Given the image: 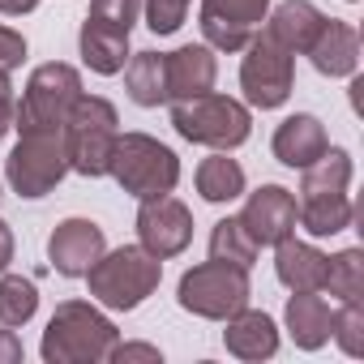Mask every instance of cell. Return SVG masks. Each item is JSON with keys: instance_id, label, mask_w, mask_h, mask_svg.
Returning a JSON list of instances; mask_svg holds the SVG:
<instances>
[{"instance_id": "cell-11", "label": "cell", "mask_w": 364, "mask_h": 364, "mask_svg": "<svg viewBox=\"0 0 364 364\" xmlns=\"http://www.w3.org/2000/svg\"><path fill=\"white\" fill-rule=\"evenodd\" d=\"M249 56H245V65H240V86H245V95H249V103L253 107H279V103H287V95H291V73H296V52H287L279 39H270L266 31L262 35H253L249 43Z\"/></svg>"}, {"instance_id": "cell-34", "label": "cell", "mask_w": 364, "mask_h": 364, "mask_svg": "<svg viewBox=\"0 0 364 364\" xmlns=\"http://www.w3.org/2000/svg\"><path fill=\"white\" fill-rule=\"evenodd\" d=\"M14 262V232L5 228V219H0V270H5Z\"/></svg>"}, {"instance_id": "cell-4", "label": "cell", "mask_w": 364, "mask_h": 364, "mask_svg": "<svg viewBox=\"0 0 364 364\" xmlns=\"http://www.w3.org/2000/svg\"><path fill=\"white\" fill-rule=\"evenodd\" d=\"M116 107L99 95H77V103L69 107L65 124H60V137H65V154H69V167L82 171V176H107V163H112V150H116Z\"/></svg>"}, {"instance_id": "cell-13", "label": "cell", "mask_w": 364, "mask_h": 364, "mask_svg": "<svg viewBox=\"0 0 364 364\" xmlns=\"http://www.w3.org/2000/svg\"><path fill=\"white\" fill-rule=\"evenodd\" d=\"M266 9L270 0H202V35L219 52H240Z\"/></svg>"}, {"instance_id": "cell-19", "label": "cell", "mask_w": 364, "mask_h": 364, "mask_svg": "<svg viewBox=\"0 0 364 364\" xmlns=\"http://www.w3.org/2000/svg\"><path fill=\"white\" fill-rule=\"evenodd\" d=\"M274 249H279V253H274V270H279V279H283L291 291H321V283H326V262H330L321 249H313V245H304V240H296V236H283Z\"/></svg>"}, {"instance_id": "cell-15", "label": "cell", "mask_w": 364, "mask_h": 364, "mask_svg": "<svg viewBox=\"0 0 364 364\" xmlns=\"http://www.w3.org/2000/svg\"><path fill=\"white\" fill-rule=\"evenodd\" d=\"M240 228L253 236V245H279L283 236H291L296 228V198L283 189V185H262L245 210H240Z\"/></svg>"}, {"instance_id": "cell-33", "label": "cell", "mask_w": 364, "mask_h": 364, "mask_svg": "<svg viewBox=\"0 0 364 364\" xmlns=\"http://www.w3.org/2000/svg\"><path fill=\"white\" fill-rule=\"evenodd\" d=\"M22 360V338L14 330H0V364H18Z\"/></svg>"}, {"instance_id": "cell-28", "label": "cell", "mask_w": 364, "mask_h": 364, "mask_svg": "<svg viewBox=\"0 0 364 364\" xmlns=\"http://www.w3.org/2000/svg\"><path fill=\"white\" fill-rule=\"evenodd\" d=\"M330 338H338V347L347 355H364V309H360V300H338Z\"/></svg>"}, {"instance_id": "cell-1", "label": "cell", "mask_w": 364, "mask_h": 364, "mask_svg": "<svg viewBox=\"0 0 364 364\" xmlns=\"http://www.w3.org/2000/svg\"><path fill=\"white\" fill-rule=\"evenodd\" d=\"M347 180H351V159L347 150H330L304 167V185L296 202V223L309 236H334L351 228V198H347Z\"/></svg>"}, {"instance_id": "cell-18", "label": "cell", "mask_w": 364, "mask_h": 364, "mask_svg": "<svg viewBox=\"0 0 364 364\" xmlns=\"http://www.w3.org/2000/svg\"><path fill=\"white\" fill-rule=\"evenodd\" d=\"M309 56H313V69H317V73H326V77H347V73H355V65H360V35H355L347 22L326 18V26H321V35L313 39Z\"/></svg>"}, {"instance_id": "cell-31", "label": "cell", "mask_w": 364, "mask_h": 364, "mask_svg": "<svg viewBox=\"0 0 364 364\" xmlns=\"http://www.w3.org/2000/svg\"><path fill=\"white\" fill-rule=\"evenodd\" d=\"M107 360H150V364H159V347H150V343H116Z\"/></svg>"}, {"instance_id": "cell-29", "label": "cell", "mask_w": 364, "mask_h": 364, "mask_svg": "<svg viewBox=\"0 0 364 364\" xmlns=\"http://www.w3.org/2000/svg\"><path fill=\"white\" fill-rule=\"evenodd\" d=\"M189 14V0H146V26L154 35H171Z\"/></svg>"}, {"instance_id": "cell-9", "label": "cell", "mask_w": 364, "mask_h": 364, "mask_svg": "<svg viewBox=\"0 0 364 364\" xmlns=\"http://www.w3.org/2000/svg\"><path fill=\"white\" fill-rule=\"evenodd\" d=\"M141 0H90V14L82 26V60L95 73H120L129 56V31L137 22Z\"/></svg>"}, {"instance_id": "cell-30", "label": "cell", "mask_w": 364, "mask_h": 364, "mask_svg": "<svg viewBox=\"0 0 364 364\" xmlns=\"http://www.w3.org/2000/svg\"><path fill=\"white\" fill-rule=\"evenodd\" d=\"M22 56H26V39L18 31H9V26H0V69H5V73L18 69Z\"/></svg>"}, {"instance_id": "cell-14", "label": "cell", "mask_w": 364, "mask_h": 364, "mask_svg": "<svg viewBox=\"0 0 364 364\" xmlns=\"http://www.w3.org/2000/svg\"><path fill=\"white\" fill-rule=\"evenodd\" d=\"M103 249H107L103 228L90 219H65L48 240V257L65 279H86V270L103 257Z\"/></svg>"}, {"instance_id": "cell-12", "label": "cell", "mask_w": 364, "mask_h": 364, "mask_svg": "<svg viewBox=\"0 0 364 364\" xmlns=\"http://www.w3.org/2000/svg\"><path fill=\"white\" fill-rule=\"evenodd\" d=\"M137 236H141L146 253L176 257V253H185L189 240H193V215H189L185 202H176L171 193L146 198L141 210H137Z\"/></svg>"}, {"instance_id": "cell-10", "label": "cell", "mask_w": 364, "mask_h": 364, "mask_svg": "<svg viewBox=\"0 0 364 364\" xmlns=\"http://www.w3.org/2000/svg\"><path fill=\"white\" fill-rule=\"evenodd\" d=\"M9 185L22 198H43L48 189L60 185V176L69 171L65 137L60 133H22V141L9 154Z\"/></svg>"}, {"instance_id": "cell-27", "label": "cell", "mask_w": 364, "mask_h": 364, "mask_svg": "<svg viewBox=\"0 0 364 364\" xmlns=\"http://www.w3.org/2000/svg\"><path fill=\"white\" fill-rule=\"evenodd\" d=\"M39 309V287L22 274H5L0 279V321L5 326H26Z\"/></svg>"}, {"instance_id": "cell-5", "label": "cell", "mask_w": 364, "mask_h": 364, "mask_svg": "<svg viewBox=\"0 0 364 364\" xmlns=\"http://www.w3.org/2000/svg\"><path fill=\"white\" fill-rule=\"evenodd\" d=\"M171 124L185 141H202L215 150H236L249 141L253 120L249 107L228 99V95H193V99H176L171 103Z\"/></svg>"}, {"instance_id": "cell-22", "label": "cell", "mask_w": 364, "mask_h": 364, "mask_svg": "<svg viewBox=\"0 0 364 364\" xmlns=\"http://www.w3.org/2000/svg\"><path fill=\"white\" fill-rule=\"evenodd\" d=\"M321 26H326V14H317L309 0H283V5L270 14L266 35L279 39L287 52H309L313 39L321 35Z\"/></svg>"}, {"instance_id": "cell-23", "label": "cell", "mask_w": 364, "mask_h": 364, "mask_svg": "<svg viewBox=\"0 0 364 364\" xmlns=\"http://www.w3.org/2000/svg\"><path fill=\"white\" fill-rule=\"evenodd\" d=\"M124 86L129 99L137 107H159L167 103V73H163V56L159 52H137L124 69Z\"/></svg>"}, {"instance_id": "cell-24", "label": "cell", "mask_w": 364, "mask_h": 364, "mask_svg": "<svg viewBox=\"0 0 364 364\" xmlns=\"http://www.w3.org/2000/svg\"><path fill=\"white\" fill-rule=\"evenodd\" d=\"M198 193L206 202H232L245 193V167L228 154H210L202 167H198Z\"/></svg>"}, {"instance_id": "cell-7", "label": "cell", "mask_w": 364, "mask_h": 364, "mask_svg": "<svg viewBox=\"0 0 364 364\" xmlns=\"http://www.w3.org/2000/svg\"><path fill=\"white\" fill-rule=\"evenodd\" d=\"M77 95H82L77 69L56 65V60L39 65L31 73V82H26L22 103L14 107V129H22V133H60V124H65L69 107L77 103Z\"/></svg>"}, {"instance_id": "cell-16", "label": "cell", "mask_w": 364, "mask_h": 364, "mask_svg": "<svg viewBox=\"0 0 364 364\" xmlns=\"http://www.w3.org/2000/svg\"><path fill=\"white\" fill-rule=\"evenodd\" d=\"M163 73H167V103L193 99V95H206L215 86V56H210V48L189 43V48L163 56Z\"/></svg>"}, {"instance_id": "cell-6", "label": "cell", "mask_w": 364, "mask_h": 364, "mask_svg": "<svg viewBox=\"0 0 364 364\" xmlns=\"http://www.w3.org/2000/svg\"><path fill=\"white\" fill-rule=\"evenodd\" d=\"M107 171L116 176V185L124 193H133V198L146 202V198H163V193L176 189L180 159L163 141H154L146 133H124V137H116V150H112Z\"/></svg>"}, {"instance_id": "cell-25", "label": "cell", "mask_w": 364, "mask_h": 364, "mask_svg": "<svg viewBox=\"0 0 364 364\" xmlns=\"http://www.w3.org/2000/svg\"><path fill=\"white\" fill-rule=\"evenodd\" d=\"M210 257L249 270L253 257H257V245H253V236L240 228V219H223V223H215V232H210Z\"/></svg>"}, {"instance_id": "cell-3", "label": "cell", "mask_w": 364, "mask_h": 364, "mask_svg": "<svg viewBox=\"0 0 364 364\" xmlns=\"http://www.w3.org/2000/svg\"><path fill=\"white\" fill-rule=\"evenodd\" d=\"M120 343L116 326L82 300H69L52 313L48 330H43V360L48 364H69V360H107L112 347Z\"/></svg>"}, {"instance_id": "cell-26", "label": "cell", "mask_w": 364, "mask_h": 364, "mask_svg": "<svg viewBox=\"0 0 364 364\" xmlns=\"http://www.w3.org/2000/svg\"><path fill=\"white\" fill-rule=\"evenodd\" d=\"M321 291H330L334 300H360L364 296V257H360V249H343L338 257L326 262Z\"/></svg>"}, {"instance_id": "cell-20", "label": "cell", "mask_w": 364, "mask_h": 364, "mask_svg": "<svg viewBox=\"0 0 364 364\" xmlns=\"http://www.w3.org/2000/svg\"><path fill=\"white\" fill-rule=\"evenodd\" d=\"M330 326H334V304H330V296L296 291V296L287 300V330H291L296 347L317 351V347L330 338Z\"/></svg>"}, {"instance_id": "cell-21", "label": "cell", "mask_w": 364, "mask_h": 364, "mask_svg": "<svg viewBox=\"0 0 364 364\" xmlns=\"http://www.w3.org/2000/svg\"><path fill=\"white\" fill-rule=\"evenodd\" d=\"M223 343H228V351L240 355V360H266V355L279 351V330H274V321H270L266 313H253V309L245 304L240 313L228 317Z\"/></svg>"}, {"instance_id": "cell-2", "label": "cell", "mask_w": 364, "mask_h": 364, "mask_svg": "<svg viewBox=\"0 0 364 364\" xmlns=\"http://www.w3.org/2000/svg\"><path fill=\"white\" fill-rule=\"evenodd\" d=\"M86 279H90V296H95L99 304L129 313V309H137V304L159 287V279H163V257L146 253L141 245H124V249H116V253L103 249V257L86 270Z\"/></svg>"}, {"instance_id": "cell-32", "label": "cell", "mask_w": 364, "mask_h": 364, "mask_svg": "<svg viewBox=\"0 0 364 364\" xmlns=\"http://www.w3.org/2000/svg\"><path fill=\"white\" fill-rule=\"evenodd\" d=\"M14 86H9V73L0 69V137H5L9 129H14Z\"/></svg>"}, {"instance_id": "cell-35", "label": "cell", "mask_w": 364, "mask_h": 364, "mask_svg": "<svg viewBox=\"0 0 364 364\" xmlns=\"http://www.w3.org/2000/svg\"><path fill=\"white\" fill-rule=\"evenodd\" d=\"M35 5H39V0H0V14H14L18 18V14H31Z\"/></svg>"}, {"instance_id": "cell-8", "label": "cell", "mask_w": 364, "mask_h": 364, "mask_svg": "<svg viewBox=\"0 0 364 364\" xmlns=\"http://www.w3.org/2000/svg\"><path fill=\"white\" fill-rule=\"evenodd\" d=\"M245 304H249V270H240V266L210 257V262L185 270V279H180V309H189L198 317L228 321Z\"/></svg>"}, {"instance_id": "cell-17", "label": "cell", "mask_w": 364, "mask_h": 364, "mask_svg": "<svg viewBox=\"0 0 364 364\" xmlns=\"http://www.w3.org/2000/svg\"><path fill=\"white\" fill-rule=\"evenodd\" d=\"M326 129H321V120L317 116H309V112H300V116H287L279 129H274V159L279 163H287V167H309V163H317L321 154H326Z\"/></svg>"}]
</instances>
